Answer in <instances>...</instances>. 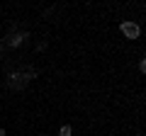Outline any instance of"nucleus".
Wrapping results in <instances>:
<instances>
[{
	"instance_id": "2",
	"label": "nucleus",
	"mask_w": 146,
	"mask_h": 136,
	"mask_svg": "<svg viewBox=\"0 0 146 136\" xmlns=\"http://www.w3.org/2000/svg\"><path fill=\"white\" fill-rule=\"evenodd\" d=\"M58 136H73V129H71V126H61V131H58Z\"/></svg>"
},
{
	"instance_id": "3",
	"label": "nucleus",
	"mask_w": 146,
	"mask_h": 136,
	"mask_svg": "<svg viewBox=\"0 0 146 136\" xmlns=\"http://www.w3.org/2000/svg\"><path fill=\"white\" fill-rule=\"evenodd\" d=\"M139 73H146V61H139Z\"/></svg>"
},
{
	"instance_id": "1",
	"label": "nucleus",
	"mask_w": 146,
	"mask_h": 136,
	"mask_svg": "<svg viewBox=\"0 0 146 136\" xmlns=\"http://www.w3.org/2000/svg\"><path fill=\"white\" fill-rule=\"evenodd\" d=\"M119 29H122V34H124L127 39H139V34H141V29H139V24L136 22H129V20H124L119 24Z\"/></svg>"
},
{
	"instance_id": "4",
	"label": "nucleus",
	"mask_w": 146,
	"mask_h": 136,
	"mask_svg": "<svg viewBox=\"0 0 146 136\" xmlns=\"http://www.w3.org/2000/svg\"><path fill=\"white\" fill-rule=\"evenodd\" d=\"M0 136H5V129H0Z\"/></svg>"
}]
</instances>
